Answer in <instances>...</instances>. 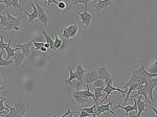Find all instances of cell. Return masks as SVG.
<instances>
[{
	"instance_id": "obj_1",
	"label": "cell",
	"mask_w": 157,
	"mask_h": 117,
	"mask_svg": "<svg viewBox=\"0 0 157 117\" xmlns=\"http://www.w3.org/2000/svg\"><path fill=\"white\" fill-rule=\"evenodd\" d=\"M6 17L9 19V24H7L6 30H14L15 32H18L20 29V25H21L22 17H15L10 12H6Z\"/></svg>"
},
{
	"instance_id": "obj_2",
	"label": "cell",
	"mask_w": 157,
	"mask_h": 117,
	"mask_svg": "<svg viewBox=\"0 0 157 117\" xmlns=\"http://www.w3.org/2000/svg\"><path fill=\"white\" fill-rule=\"evenodd\" d=\"M131 75H137V76H140V77L147 78V80H149V78L157 77V73H156V74H153V73H150L148 70L146 69L144 61H141V64H140V66H139L138 68L131 70Z\"/></svg>"
},
{
	"instance_id": "obj_3",
	"label": "cell",
	"mask_w": 157,
	"mask_h": 117,
	"mask_svg": "<svg viewBox=\"0 0 157 117\" xmlns=\"http://www.w3.org/2000/svg\"><path fill=\"white\" fill-rule=\"evenodd\" d=\"M78 29H80V26L78 24L75 23V24H70L68 26H63V32H62V37L64 39H72V38L77 37Z\"/></svg>"
},
{
	"instance_id": "obj_4",
	"label": "cell",
	"mask_w": 157,
	"mask_h": 117,
	"mask_svg": "<svg viewBox=\"0 0 157 117\" xmlns=\"http://www.w3.org/2000/svg\"><path fill=\"white\" fill-rule=\"evenodd\" d=\"M98 80V68L89 71V72H86L84 78H83L82 83H81V85H80V89H78V90H81V87H83V86H89L90 84H93Z\"/></svg>"
},
{
	"instance_id": "obj_5",
	"label": "cell",
	"mask_w": 157,
	"mask_h": 117,
	"mask_svg": "<svg viewBox=\"0 0 157 117\" xmlns=\"http://www.w3.org/2000/svg\"><path fill=\"white\" fill-rule=\"evenodd\" d=\"M35 6H36L37 9H38V14H39V17H38V21H39L40 23H42L43 25H44V28H46L47 25H48V23H49V21H50V17L46 14L45 9H43L41 6H40L39 2H36V3H35Z\"/></svg>"
},
{
	"instance_id": "obj_6",
	"label": "cell",
	"mask_w": 157,
	"mask_h": 117,
	"mask_svg": "<svg viewBox=\"0 0 157 117\" xmlns=\"http://www.w3.org/2000/svg\"><path fill=\"white\" fill-rule=\"evenodd\" d=\"M13 105H14V108L18 111V113L20 115L24 116L25 114L27 113L29 108V101H23V100H15L13 101Z\"/></svg>"
},
{
	"instance_id": "obj_7",
	"label": "cell",
	"mask_w": 157,
	"mask_h": 117,
	"mask_svg": "<svg viewBox=\"0 0 157 117\" xmlns=\"http://www.w3.org/2000/svg\"><path fill=\"white\" fill-rule=\"evenodd\" d=\"M157 87V77L154 78H149L147 80V82L145 84V89L147 91V93L150 96V103H153V90L154 88Z\"/></svg>"
},
{
	"instance_id": "obj_8",
	"label": "cell",
	"mask_w": 157,
	"mask_h": 117,
	"mask_svg": "<svg viewBox=\"0 0 157 117\" xmlns=\"http://www.w3.org/2000/svg\"><path fill=\"white\" fill-rule=\"evenodd\" d=\"M75 75H77V84H75V88L78 90V89H80L81 83H82L83 78H84V76L86 74V70H85V68L83 67L82 62H80L78 64L77 68H75Z\"/></svg>"
},
{
	"instance_id": "obj_9",
	"label": "cell",
	"mask_w": 157,
	"mask_h": 117,
	"mask_svg": "<svg viewBox=\"0 0 157 117\" xmlns=\"http://www.w3.org/2000/svg\"><path fill=\"white\" fill-rule=\"evenodd\" d=\"M78 17L81 19V22L85 25V26H90L91 22L93 20V15L91 13L87 11H83V12H78Z\"/></svg>"
},
{
	"instance_id": "obj_10",
	"label": "cell",
	"mask_w": 157,
	"mask_h": 117,
	"mask_svg": "<svg viewBox=\"0 0 157 117\" xmlns=\"http://www.w3.org/2000/svg\"><path fill=\"white\" fill-rule=\"evenodd\" d=\"M30 6L33 7V12L32 13H29V12L26 11V9H23V13H24L25 15H26L27 17H29L27 23L33 24L35 20L38 19V17H39V14H38V9H37V7H36V6H35L34 2H30Z\"/></svg>"
},
{
	"instance_id": "obj_11",
	"label": "cell",
	"mask_w": 157,
	"mask_h": 117,
	"mask_svg": "<svg viewBox=\"0 0 157 117\" xmlns=\"http://www.w3.org/2000/svg\"><path fill=\"white\" fill-rule=\"evenodd\" d=\"M33 43L32 42H27V43H24V44H14V48H18L20 49V51H21L23 55H25L26 58H30L32 57V55H30V46H32Z\"/></svg>"
},
{
	"instance_id": "obj_12",
	"label": "cell",
	"mask_w": 157,
	"mask_h": 117,
	"mask_svg": "<svg viewBox=\"0 0 157 117\" xmlns=\"http://www.w3.org/2000/svg\"><path fill=\"white\" fill-rule=\"evenodd\" d=\"M112 104H113V101L112 100H109V103L107 104V105H98L97 107V115H100V114H103V113H105V112H110L112 115H114V116H117L115 114V112H113L112 110H111V108L110 107L112 106Z\"/></svg>"
},
{
	"instance_id": "obj_13",
	"label": "cell",
	"mask_w": 157,
	"mask_h": 117,
	"mask_svg": "<svg viewBox=\"0 0 157 117\" xmlns=\"http://www.w3.org/2000/svg\"><path fill=\"white\" fill-rule=\"evenodd\" d=\"M98 78L103 81H106L107 78L113 77L112 74L109 71V68L106 67V66H101V67L98 68Z\"/></svg>"
},
{
	"instance_id": "obj_14",
	"label": "cell",
	"mask_w": 157,
	"mask_h": 117,
	"mask_svg": "<svg viewBox=\"0 0 157 117\" xmlns=\"http://www.w3.org/2000/svg\"><path fill=\"white\" fill-rule=\"evenodd\" d=\"M112 3H113L112 0H98V1L97 2V4H95V6H94L95 12L101 13L103 9H107V7L110 6Z\"/></svg>"
},
{
	"instance_id": "obj_15",
	"label": "cell",
	"mask_w": 157,
	"mask_h": 117,
	"mask_svg": "<svg viewBox=\"0 0 157 117\" xmlns=\"http://www.w3.org/2000/svg\"><path fill=\"white\" fill-rule=\"evenodd\" d=\"M147 107H148V105H147V103H145V101L143 100V96H138L137 98V115L134 116V117H140L141 114L144 113V112H147Z\"/></svg>"
},
{
	"instance_id": "obj_16",
	"label": "cell",
	"mask_w": 157,
	"mask_h": 117,
	"mask_svg": "<svg viewBox=\"0 0 157 117\" xmlns=\"http://www.w3.org/2000/svg\"><path fill=\"white\" fill-rule=\"evenodd\" d=\"M73 100H75V105L78 106H82V105H86V104H88V98H85V97H82L81 95H78L75 92H73L71 94Z\"/></svg>"
},
{
	"instance_id": "obj_17",
	"label": "cell",
	"mask_w": 157,
	"mask_h": 117,
	"mask_svg": "<svg viewBox=\"0 0 157 117\" xmlns=\"http://www.w3.org/2000/svg\"><path fill=\"white\" fill-rule=\"evenodd\" d=\"M12 40L10 39L9 40V43H7V45H6V60H10L11 58H14L15 57V55H16V51H18V48H12L11 47V45H12V43H11Z\"/></svg>"
},
{
	"instance_id": "obj_18",
	"label": "cell",
	"mask_w": 157,
	"mask_h": 117,
	"mask_svg": "<svg viewBox=\"0 0 157 117\" xmlns=\"http://www.w3.org/2000/svg\"><path fill=\"white\" fill-rule=\"evenodd\" d=\"M6 109L10 112H9V113H6V115H3V117H24V116L20 115V114L18 113V111H17L16 109L14 108V107L10 106L7 103L6 104Z\"/></svg>"
},
{
	"instance_id": "obj_19",
	"label": "cell",
	"mask_w": 157,
	"mask_h": 117,
	"mask_svg": "<svg viewBox=\"0 0 157 117\" xmlns=\"http://www.w3.org/2000/svg\"><path fill=\"white\" fill-rule=\"evenodd\" d=\"M25 58L26 57H25L22 52H16V55H15V57H14V65L16 66V67H20V66L23 64Z\"/></svg>"
},
{
	"instance_id": "obj_20",
	"label": "cell",
	"mask_w": 157,
	"mask_h": 117,
	"mask_svg": "<svg viewBox=\"0 0 157 117\" xmlns=\"http://www.w3.org/2000/svg\"><path fill=\"white\" fill-rule=\"evenodd\" d=\"M75 81H77V75H75V72L71 69V68H69V77H68L67 80H65L64 83L66 84V85H75V86L77 82H75Z\"/></svg>"
},
{
	"instance_id": "obj_21",
	"label": "cell",
	"mask_w": 157,
	"mask_h": 117,
	"mask_svg": "<svg viewBox=\"0 0 157 117\" xmlns=\"http://www.w3.org/2000/svg\"><path fill=\"white\" fill-rule=\"evenodd\" d=\"M43 36H44V38H45V41H46L47 44H49V46H50V50L52 51H54L55 49V42H54V40L52 39V38L49 37L48 35H47V32H46V30H43Z\"/></svg>"
},
{
	"instance_id": "obj_22",
	"label": "cell",
	"mask_w": 157,
	"mask_h": 117,
	"mask_svg": "<svg viewBox=\"0 0 157 117\" xmlns=\"http://www.w3.org/2000/svg\"><path fill=\"white\" fill-rule=\"evenodd\" d=\"M90 0H77V1H72L71 6H75V4H83L85 6V11L88 12V4L90 3Z\"/></svg>"
},
{
	"instance_id": "obj_23",
	"label": "cell",
	"mask_w": 157,
	"mask_h": 117,
	"mask_svg": "<svg viewBox=\"0 0 157 117\" xmlns=\"http://www.w3.org/2000/svg\"><path fill=\"white\" fill-rule=\"evenodd\" d=\"M54 42H55V49L56 50L59 49V48H61V46H62V44H63V41L60 39V37H59V35H58V34H55Z\"/></svg>"
},
{
	"instance_id": "obj_24",
	"label": "cell",
	"mask_w": 157,
	"mask_h": 117,
	"mask_svg": "<svg viewBox=\"0 0 157 117\" xmlns=\"http://www.w3.org/2000/svg\"><path fill=\"white\" fill-rule=\"evenodd\" d=\"M10 65H14V61L12 60H6V58H0V67H6Z\"/></svg>"
},
{
	"instance_id": "obj_25",
	"label": "cell",
	"mask_w": 157,
	"mask_h": 117,
	"mask_svg": "<svg viewBox=\"0 0 157 117\" xmlns=\"http://www.w3.org/2000/svg\"><path fill=\"white\" fill-rule=\"evenodd\" d=\"M29 41L34 44V46H35V51H39L40 50V48L44 46V44L45 43L44 42H37V41H35V40H33L32 38H29Z\"/></svg>"
},
{
	"instance_id": "obj_26",
	"label": "cell",
	"mask_w": 157,
	"mask_h": 117,
	"mask_svg": "<svg viewBox=\"0 0 157 117\" xmlns=\"http://www.w3.org/2000/svg\"><path fill=\"white\" fill-rule=\"evenodd\" d=\"M7 24H9V19H7L6 15H1L0 16V25L6 29L7 27Z\"/></svg>"
},
{
	"instance_id": "obj_27",
	"label": "cell",
	"mask_w": 157,
	"mask_h": 117,
	"mask_svg": "<svg viewBox=\"0 0 157 117\" xmlns=\"http://www.w3.org/2000/svg\"><path fill=\"white\" fill-rule=\"evenodd\" d=\"M92 86H93V88H105L106 87L105 81L100 80V78H98V81H95V82L92 84Z\"/></svg>"
},
{
	"instance_id": "obj_28",
	"label": "cell",
	"mask_w": 157,
	"mask_h": 117,
	"mask_svg": "<svg viewBox=\"0 0 157 117\" xmlns=\"http://www.w3.org/2000/svg\"><path fill=\"white\" fill-rule=\"evenodd\" d=\"M149 72L153 73V74H156V73H157V55H156L155 60H154V63L151 66V68L149 69Z\"/></svg>"
},
{
	"instance_id": "obj_29",
	"label": "cell",
	"mask_w": 157,
	"mask_h": 117,
	"mask_svg": "<svg viewBox=\"0 0 157 117\" xmlns=\"http://www.w3.org/2000/svg\"><path fill=\"white\" fill-rule=\"evenodd\" d=\"M60 11H64V9H67V3L65 1H58V4L56 6Z\"/></svg>"
},
{
	"instance_id": "obj_30",
	"label": "cell",
	"mask_w": 157,
	"mask_h": 117,
	"mask_svg": "<svg viewBox=\"0 0 157 117\" xmlns=\"http://www.w3.org/2000/svg\"><path fill=\"white\" fill-rule=\"evenodd\" d=\"M6 45L7 44H6V43H4V41H3V36H1V37H0V51H1V50L6 49Z\"/></svg>"
},
{
	"instance_id": "obj_31",
	"label": "cell",
	"mask_w": 157,
	"mask_h": 117,
	"mask_svg": "<svg viewBox=\"0 0 157 117\" xmlns=\"http://www.w3.org/2000/svg\"><path fill=\"white\" fill-rule=\"evenodd\" d=\"M4 101L6 100H0V112L6 110V105H4Z\"/></svg>"
},
{
	"instance_id": "obj_32",
	"label": "cell",
	"mask_w": 157,
	"mask_h": 117,
	"mask_svg": "<svg viewBox=\"0 0 157 117\" xmlns=\"http://www.w3.org/2000/svg\"><path fill=\"white\" fill-rule=\"evenodd\" d=\"M80 112H81V114H80V116H78V117H89V116H90V114H89V113H87L86 111H84L83 109H82V110H81Z\"/></svg>"
},
{
	"instance_id": "obj_33",
	"label": "cell",
	"mask_w": 157,
	"mask_h": 117,
	"mask_svg": "<svg viewBox=\"0 0 157 117\" xmlns=\"http://www.w3.org/2000/svg\"><path fill=\"white\" fill-rule=\"evenodd\" d=\"M52 4H55V6H57L58 4V1H55V0H50V1L47 2V7H49Z\"/></svg>"
},
{
	"instance_id": "obj_34",
	"label": "cell",
	"mask_w": 157,
	"mask_h": 117,
	"mask_svg": "<svg viewBox=\"0 0 157 117\" xmlns=\"http://www.w3.org/2000/svg\"><path fill=\"white\" fill-rule=\"evenodd\" d=\"M6 6H4L3 3H0V16L2 15V12H3V9H6Z\"/></svg>"
},
{
	"instance_id": "obj_35",
	"label": "cell",
	"mask_w": 157,
	"mask_h": 117,
	"mask_svg": "<svg viewBox=\"0 0 157 117\" xmlns=\"http://www.w3.org/2000/svg\"><path fill=\"white\" fill-rule=\"evenodd\" d=\"M2 84H3V82H2V77H1V75H0V92H1V90H2Z\"/></svg>"
},
{
	"instance_id": "obj_36",
	"label": "cell",
	"mask_w": 157,
	"mask_h": 117,
	"mask_svg": "<svg viewBox=\"0 0 157 117\" xmlns=\"http://www.w3.org/2000/svg\"><path fill=\"white\" fill-rule=\"evenodd\" d=\"M0 100H6V97H3V96L0 95Z\"/></svg>"
},
{
	"instance_id": "obj_37",
	"label": "cell",
	"mask_w": 157,
	"mask_h": 117,
	"mask_svg": "<svg viewBox=\"0 0 157 117\" xmlns=\"http://www.w3.org/2000/svg\"><path fill=\"white\" fill-rule=\"evenodd\" d=\"M52 117H58V116H57V114H56V113H55V114H54V115H52Z\"/></svg>"
},
{
	"instance_id": "obj_38",
	"label": "cell",
	"mask_w": 157,
	"mask_h": 117,
	"mask_svg": "<svg viewBox=\"0 0 157 117\" xmlns=\"http://www.w3.org/2000/svg\"><path fill=\"white\" fill-rule=\"evenodd\" d=\"M1 36H2V35H1V32H0V37H1Z\"/></svg>"
},
{
	"instance_id": "obj_39",
	"label": "cell",
	"mask_w": 157,
	"mask_h": 117,
	"mask_svg": "<svg viewBox=\"0 0 157 117\" xmlns=\"http://www.w3.org/2000/svg\"><path fill=\"white\" fill-rule=\"evenodd\" d=\"M0 117H3V115H1V116H0Z\"/></svg>"
}]
</instances>
